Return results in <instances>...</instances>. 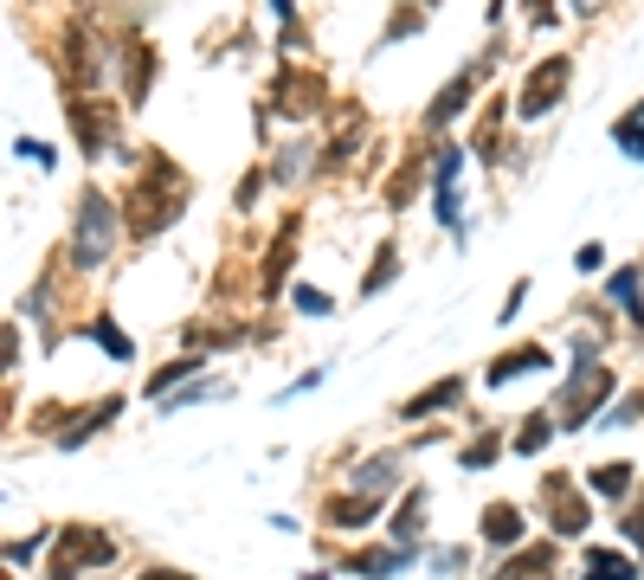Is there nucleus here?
Wrapping results in <instances>:
<instances>
[{
	"mask_svg": "<svg viewBox=\"0 0 644 580\" xmlns=\"http://www.w3.org/2000/svg\"><path fill=\"white\" fill-rule=\"evenodd\" d=\"M142 580H188V574H168V568H161V574H142Z\"/></svg>",
	"mask_w": 644,
	"mask_h": 580,
	"instance_id": "obj_31",
	"label": "nucleus"
},
{
	"mask_svg": "<svg viewBox=\"0 0 644 580\" xmlns=\"http://www.w3.org/2000/svg\"><path fill=\"white\" fill-rule=\"evenodd\" d=\"M393 265H400V259H393V252H380L374 265H368V284H361V291H368V297H374L380 284H387V277H393Z\"/></svg>",
	"mask_w": 644,
	"mask_h": 580,
	"instance_id": "obj_23",
	"label": "nucleus"
},
{
	"mask_svg": "<svg viewBox=\"0 0 644 580\" xmlns=\"http://www.w3.org/2000/svg\"><path fill=\"white\" fill-rule=\"evenodd\" d=\"M413 33H419V7H407V13L387 27V39H413Z\"/></svg>",
	"mask_w": 644,
	"mask_h": 580,
	"instance_id": "obj_27",
	"label": "nucleus"
},
{
	"mask_svg": "<svg viewBox=\"0 0 644 580\" xmlns=\"http://www.w3.org/2000/svg\"><path fill=\"white\" fill-rule=\"evenodd\" d=\"M568 77H573V59H561V52H555V59H541V65L529 72V84H522V97H516V110H522V116L555 110V104H561V91H568Z\"/></svg>",
	"mask_w": 644,
	"mask_h": 580,
	"instance_id": "obj_4",
	"label": "nucleus"
},
{
	"mask_svg": "<svg viewBox=\"0 0 644 580\" xmlns=\"http://www.w3.org/2000/svg\"><path fill=\"white\" fill-rule=\"evenodd\" d=\"M612 304H619V309H625V316H632V323L644 329V291H638V271H619V277H612Z\"/></svg>",
	"mask_w": 644,
	"mask_h": 580,
	"instance_id": "obj_13",
	"label": "nucleus"
},
{
	"mask_svg": "<svg viewBox=\"0 0 644 580\" xmlns=\"http://www.w3.org/2000/svg\"><path fill=\"white\" fill-rule=\"evenodd\" d=\"M309 580H323V574H309Z\"/></svg>",
	"mask_w": 644,
	"mask_h": 580,
	"instance_id": "obj_32",
	"label": "nucleus"
},
{
	"mask_svg": "<svg viewBox=\"0 0 644 580\" xmlns=\"http://www.w3.org/2000/svg\"><path fill=\"white\" fill-rule=\"evenodd\" d=\"M548 491H555V503H548V523H555L561 536H580V529H587V503L568 497V484H561V477H555Z\"/></svg>",
	"mask_w": 644,
	"mask_h": 580,
	"instance_id": "obj_9",
	"label": "nucleus"
},
{
	"mask_svg": "<svg viewBox=\"0 0 644 580\" xmlns=\"http://www.w3.org/2000/svg\"><path fill=\"white\" fill-rule=\"evenodd\" d=\"M419 509H425V491H413V497L400 503V516H393V536H400V541L419 529Z\"/></svg>",
	"mask_w": 644,
	"mask_h": 580,
	"instance_id": "obj_21",
	"label": "nucleus"
},
{
	"mask_svg": "<svg viewBox=\"0 0 644 580\" xmlns=\"http://www.w3.org/2000/svg\"><path fill=\"white\" fill-rule=\"evenodd\" d=\"M91 336L104 342V355H110V361H129V348H136V342H123V329H116L110 316H97V323H91Z\"/></svg>",
	"mask_w": 644,
	"mask_h": 580,
	"instance_id": "obj_17",
	"label": "nucleus"
},
{
	"mask_svg": "<svg viewBox=\"0 0 644 580\" xmlns=\"http://www.w3.org/2000/svg\"><path fill=\"white\" fill-rule=\"evenodd\" d=\"M490 580H555V548H522L509 568H496Z\"/></svg>",
	"mask_w": 644,
	"mask_h": 580,
	"instance_id": "obj_8",
	"label": "nucleus"
},
{
	"mask_svg": "<svg viewBox=\"0 0 644 580\" xmlns=\"http://www.w3.org/2000/svg\"><path fill=\"white\" fill-rule=\"evenodd\" d=\"M413 193H419V161H407V168L393 175V188H387V200H393V207H407Z\"/></svg>",
	"mask_w": 644,
	"mask_h": 580,
	"instance_id": "obj_19",
	"label": "nucleus"
},
{
	"mask_svg": "<svg viewBox=\"0 0 644 580\" xmlns=\"http://www.w3.org/2000/svg\"><path fill=\"white\" fill-rule=\"evenodd\" d=\"M625 536H632V541H644V516H625Z\"/></svg>",
	"mask_w": 644,
	"mask_h": 580,
	"instance_id": "obj_30",
	"label": "nucleus"
},
{
	"mask_svg": "<svg viewBox=\"0 0 644 580\" xmlns=\"http://www.w3.org/2000/svg\"><path fill=\"white\" fill-rule=\"evenodd\" d=\"M593 491H600V497L632 491V464H600V471H593Z\"/></svg>",
	"mask_w": 644,
	"mask_h": 580,
	"instance_id": "obj_18",
	"label": "nucleus"
},
{
	"mask_svg": "<svg viewBox=\"0 0 644 580\" xmlns=\"http://www.w3.org/2000/svg\"><path fill=\"white\" fill-rule=\"evenodd\" d=\"M271 104L291 116V123H304V116H316L323 104H329V91H323V77L316 72H284L277 77V91H271Z\"/></svg>",
	"mask_w": 644,
	"mask_h": 580,
	"instance_id": "obj_5",
	"label": "nucleus"
},
{
	"mask_svg": "<svg viewBox=\"0 0 644 580\" xmlns=\"http://www.w3.org/2000/svg\"><path fill=\"white\" fill-rule=\"evenodd\" d=\"M110 239H116V213H110V200H104V193H84V200H77V239H72V259H77L84 271H91V265H104Z\"/></svg>",
	"mask_w": 644,
	"mask_h": 580,
	"instance_id": "obj_2",
	"label": "nucleus"
},
{
	"mask_svg": "<svg viewBox=\"0 0 644 580\" xmlns=\"http://www.w3.org/2000/svg\"><path fill=\"white\" fill-rule=\"evenodd\" d=\"M104 561H116L110 536L91 529V523H72L59 536V555H52V580H77V568H104Z\"/></svg>",
	"mask_w": 644,
	"mask_h": 580,
	"instance_id": "obj_3",
	"label": "nucleus"
},
{
	"mask_svg": "<svg viewBox=\"0 0 644 580\" xmlns=\"http://www.w3.org/2000/svg\"><path fill=\"white\" fill-rule=\"evenodd\" d=\"M484 536H490L496 548H516V541H522V516H516L509 503H496V509H484Z\"/></svg>",
	"mask_w": 644,
	"mask_h": 580,
	"instance_id": "obj_11",
	"label": "nucleus"
},
{
	"mask_svg": "<svg viewBox=\"0 0 644 580\" xmlns=\"http://www.w3.org/2000/svg\"><path fill=\"white\" fill-rule=\"evenodd\" d=\"M548 439H555V420H541V413H535V420H522V445H516V452H541Z\"/></svg>",
	"mask_w": 644,
	"mask_h": 580,
	"instance_id": "obj_20",
	"label": "nucleus"
},
{
	"mask_svg": "<svg viewBox=\"0 0 644 580\" xmlns=\"http://www.w3.org/2000/svg\"><path fill=\"white\" fill-rule=\"evenodd\" d=\"M529 368H548V348H516V355H503V361L490 368V387L516 381V375H529Z\"/></svg>",
	"mask_w": 644,
	"mask_h": 580,
	"instance_id": "obj_12",
	"label": "nucleus"
},
{
	"mask_svg": "<svg viewBox=\"0 0 644 580\" xmlns=\"http://www.w3.org/2000/svg\"><path fill=\"white\" fill-rule=\"evenodd\" d=\"M72 129L84 149H110L116 136V110L110 104H97V97H72Z\"/></svg>",
	"mask_w": 644,
	"mask_h": 580,
	"instance_id": "obj_6",
	"label": "nucleus"
},
{
	"mask_svg": "<svg viewBox=\"0 0 644 580\" xmlns=\"http://www.w3.org/2000/svg\"><path fill=\"white\" fill-rule=\"evenodd\" d=\"M368 516H380V497L374 491H355V497H329L323 503V523H329V529H355V523H368Z\"/></svg>",
	"mask_w": 644,
	"mask_h": 580,
	"instance_id": "obj_7",
	"label": "nucleus"
},
{
	"mask_svg": "<svg viewBox=\"0 0 644 580\" xmlns=\"http://www.w3.org/2000/svg\"><path fill=\"white\" fill-rule=\"evenodd\" d=\"M361 484L374 491V484H393V458H368L361 464Z\"/></svg>",
	"mask_w": 644,
	"mask_h": 580,
	"instance_id": "obj_25",
	"label": "nucleus"
},
{
	"mask_svg": "<svg viewBox=\"0 0 644 580\" xmlns=\"http://www.w3.org/2000/svg\"><path fill=\"white\" fill-rule=\"evenodd\" d=\"M407 561H413V555H407V548H387V555H355V561H348V568H355V574H368V580H380V574H400V568H407Z\"/></svg>",
	"mask_w": 644,
	"mask_h": 580,
	"instance_id": "obj_14",
	"label": "nucleus"
},
{
	"mask_svg": "<svg viewBox=\"0 0 644 580\" xmlns=\"http://www.w3.org/2000/svg\"><path fill=\"white\" fill-rule=\"evenodd\" d=\"M496 458V439H484V445H471V452H464V471H477V464H490Z\"/></svg>",
	"mask_w": 644,
	"mask_h": 580,
	"instance_id": "obj_28",
	"label": "nucleus"
},
{
	"mask_svg": "<svg viewBox=\"0 0 644 580\" xmlns=\"http://www.w3.org/2000/svg\"><path fill=\"white\" fill-rule=\"evenodd\" d=\"M619 149H625V155H644V110H632L625 123H619Z\"/></svg>",
	"mask_w": 644,
	"mask_h": 580,
	"instance_id": "obj_22",
	"label": "nucleus"
},
{
	"mask_svg": "<svg viewBox=\"0 0 644 580\" xmlns=\"http://www.w3.org/2000/svg\"><path fill=\"white\" fill-rule=\"evenodd\" d=\"M632 574H638V568H632L625 555H606V548L587 555V580H632Z\"/></svg>",
	"mask_w": 644,
	"mask_h": 580,
	"instance_id": "obj_16",
	"label": "nucleus"
},
{
	"mask_svg": "<svg viewBox=\"0 0 644 580\" xmlns=\"http://www.w3.org/2000/svg\"><path fill=\"white\" fill-rule=\"evenodd\" d=\"M297 309H304V316H329V297H323V291H297Z\"/></svg>",
	"mask_w": 644,
	"mask_h": 580,
	"instance_id": "obj_26",
	"label": "nucleus"
},
{
	"mask_svg": "<svg viewBox=\"0 0 644 580\" xmlns=\"http://www.w3.org/2000/svg\"><path fill=\"white\" fill-rule=\"evenodd\" d=\"M181 375H193V361H168V368H161V375L149 381V393H168V387L181 381Z\"/></svg>",
	"mask_w": 644,
	"mask_h": 580,
	"instance_id": "obj_24",
	"label": "nucleus"
},
{
	"mask_svg": "<svg viewBox=\"0 0 644 580\" xmlns=\"http://www.w3.org/2000/svg\"><path fill=\"white\" fill-rule=\"evenodd\" d=\"M33 548H39V536H27V541H7V561L20 568V561H33Z\"/></svg>",
	"mask_w": 644,
	"mask_h": 580,
	"instance_id": "obj_29",
	"label": "nucleus"
},
{
	"mask_svg": "<svg viewBox=\"0 0 644 580\" xmlns=\"http://www.w3.org/2000/svg\"><path fill=\"white\" fill-rule=\"evenodd\" d=\"M471 91H477V65H471V72H457V77H452V91H445V97H439V104L425 110V123H432V129H439V123H452V116L464 110V104H471Z\"/></svg>",
	"mask_w": 644,
	"mask_h": 580,
	"instance_id": "obj_10",
	"label": "nucleus"
},
{
	"mask_svg": "<svg viewBox=\"0 0 644 580\" xmlns=\"http://www.w3.org/2000/svg\"><path fill=\"white\" fill-rule=\"evenodd\" d=\"M457 393H464V381H439V387H425V393H419V400H407V420H419V413H432V407H452Z\"/></svg>",
	"mask_w": 644,
	"mask_h": 580,
	"instance_id": "obj_15",
	"label": "nucleus"
},
{
	"mask_svg": "<svg viewBox=\"0 0 644 580\" xmlns=\"http://www.w3.org/2000/svg\"><path fill=\"white\" fill-rule=\"evenodd\" d=\"M181 207H188V181H181V168H175V161H161V155H149L142 181L129 188V207H123L129 232H136V239H155L161 226H175V220H181Z\"/></svg>",
	"mask_w": 644,
	"mask_h": 580,
	"instance_id": "obj_1",
	"label": "nucleus"
}]
</instances>
